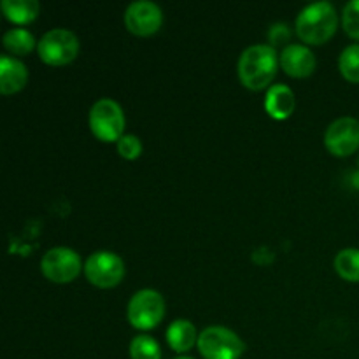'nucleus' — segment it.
Returning a JSON list of instances; mask_svg holds the SVG:
<instances>
[{
	"instance_id": "obj_20",
	"label": "nucleus",
	"mask_w": 359,
	"mask_h": 359,
	"mask_svg": "<svg viewBox=\"0 0 359 359\" xmlns=\"http://www.w3.org/2000/svg\"><path fill=\"white\" fill-rule=\"evenodd\" d=\"M342 25L347 35L359 41V0L346 4L342 13Z\"/></svg>"
},
{
	"instance_id": "obj_8",
	"label": "nucleus",
	"mask_w": 359,
	"mask_h": 359,
	"mask_svg": "<svg viewBox=\"0 0 359 359\" xmlns=\"http://www.w3.org/2000/svg\"><path fill=\"white\" fill-rule=\"evenodd\" d=\"M83 269L81 256L70 248H53L42 256L41 270L51 283H72Z\"/></svg>"
},
{
	"instance_id": "obj_11",
	"label": "nucleus",
	"mask_w": 359,
	"mask_h": 359,
	"mask_svg": "<svg viewBox=\"0 0 359 359\" xmlns=\"http://www.w3.org/2000/svg\"><path fill=\"white\" fill-rule=\"evenodd\" d=\"M280 67L291 77H309L316 70V56L307 46L290 44L280 53Z\"/></svg>"
},
{
	"instance_id": "obj_23",
	"label": "nucleus",
	"mask_w": 359,
	"mask_h": 359,
	"mask_svg": "<svg viewBox=\"0 0 359 359\" xmlns=\"http://www.w3.org/2000/svg\"><path fill=\"white\" fill-rule=\"evenodd\" d=\"M175 359H193V358H186V356H181V358H175Z\"/></svg>"
},
{
	"instance_id": "obj_1",
	"label": "nucleus",
	"mask_w": 359,
	"mask_h": 359,
	"mask_svg": "<svg viewBox=\"0 0 359 359\" xmlns=\"http://www.w3.org/2000/svg\"><path fill=\"white\" fill-rule=\"evenodd\" d=\"M280 58L276 48L269 44L249 46L238 58V77L252 91L265 90L277 74Z\"/></svg>"
},
{
	"instance_id": "obj_13",
	"label": "nucleus",
	"mask_w": 359,
	"mask_h": 359,
	"mask_svg": "<svg viewBox=\"0 0 359 359\" xmlns=\"http://www.w3.org/2000/svg\"><path fill=\"white\" fill-rule=\"evenodd\" d=\"M294 105V93L290 86L286 84H272L266 90L265 97V111L273 119H286L293 114Z\"/></svg>"
},
{
	"instance_id": "obj_18",
	"label": "nucleus",
	"mask_w": 359,
	"mask_h": 359,
	"mask_svg": "<svg viewBox=\"0 0 359 359\" xmlns=\"http://www.w3.org/2000/svg\"><path fill=\"white\" fill-rule=\"evenodd\" d=\"M132 359H161L160 344L151 335H137L130 342Z\"/></svg>"
},
{
	"instance_id": "obj_16",
	"label": "nucleus",
	"mask_w": 359,
	"mask_h": 359,
	"mask_svg": "<svg viewBox=\"0 0 359 359\" xmlns=\"http://www.w3.org/2000/svg\"><path fill=\"white\" fill-rule=\"evenodd\" d=\"M335 270L344 280L359 283V249H342V251L335 256Z\"/></svg>"
},
{
	"instance_id": "obj_9",
	"label": "nucleus",
	"mask_w": 359,
	"mask_h": 359,
	"mask_svg": "<svg viewBox=\"0 0 359 359\" xmlns=\"http://www.w3.org/2000/svg\"><path fill=\"white\" fill-rule=\"evenodd\" d=\"M325 146L335 156H349L359 147V119L339 118L326 128Z\"/></svg>"
},
{
	"instance_id": "obj_22",
	"label": "nucleus",
	"mask_w": 359,
	"mask_h": 359,
	"mask_svg": "<svg viewBox=\"0 0 359 359\" xmlns=\"http://www.w3.org/2000/svg\"><path fill=\"white\" fill-rule=\"evenodd\" d=\"M290 39V30H287V25L277 23L273 25L272 30H270V41L273 44H280V42H286Z\"/></svg>"
},
{
	"instance_id": "obj_7",
	"label": "nucleus",
	"mask_w": 359,
	"mask_h": 359,
	"mask_svg": "<svg viewBox=\"0 0 359 359\" xmlns=\"http://www.w3.org/2000/svg\"><path fill=\"white\" fill-rule=\"evenodd\" d=\"M84 276L93 286L109 290L118 286L125 277V263L116 252L97 251L84 263Z\"/></svg>"
},
{
	"instance_id": "obj_15",
	"label": "nucleus",
	"mask_w": 359,
	"mask_h": 359,
	"mask_svg": "<svg viewBox=\"0 0 359 359\" xmlns=\"http://www.w3.org/2000/svg\"><path fill=\"white\" fill-rule=\"evenodd\" d=\"M0 6L7 20L18 25L34 21L41 11V4L37 0H2Z\"/></svg>"
},
{
	"instance_id": "obj_12",
	"label": "nucleus",
	"mask_w": 359,
	"mask_h": 359,
	"mask_svg": "<svg viewBox=\"0 0 359 359\" xmlns=\"http://www.w3.org/2000/svg\"><path fill=\"white\" fill-rule=\"evenodd\" d=\"M28 81V70L21 60L9 55L0 56V91L4 95L23 90Z\"/></svg>"
},
{
	"instance_id": "obj_6",
	"label": "nucleus",
	"mask_w": 359,
	"mask_h": 359,
	"mask_svg": "<svg viewBox=\"0 0 359 359\" xmlns=\"http://www.w3.org/2000/svg\"><path fill=\"white\" fill-rule=\"evenodd\" d=\"M128 321L137 330H151L161 323L165 316V300L158 291L140 290L130 298L126 309Z\"/></svg>"
},
{
	"instance_id": "obj_17",
	"label": "nucleus",
	"mask_w": 359,
	"mask_h": 359,
	"mask_svg": "<svg viewBox=\"0 0 359 359\" xmlns=\"http://www.w3.org/2000/svg\"><path fill=\"white\" fill-rule=\"evenodd\" d=\"M2 42L7 51L18 56H23L27 53H30L35 48V44H37L34 35L28 30H25V28H11V30H7L4 34Z\"/></svg>"
},
{
	"instance_id": "obj_14",
	"label": "nucleus",
	"mask_w": 359,
	"mask_h": 359,
	"mask_svg": "<svg viewBox=\"0 0 359 359\" xmlns=\"http://www.w3.org/2000/svg\"><path fill=\"white\" fill-rule=\"evenodd\" d=\"M198 333L195 325L188 319H175L167 330V342L175 353H186L198 344Z\"/></svg>"
},
{
	"instance_id": "obj_3",
	"label": "nucleus",
	"mask_w": 359,
	"mask_h": 359,
	"mask_svg": "<svg viewBox=\"0 0 359 359\" xmlns=\"http://www.w3.org/2000/svg\"><path fill=\"white\" fill-rule=\"evenodd\" d=\"M90 128L102 142H118L125 135V112L112 98H100L90 111Z\"/></svg>"
},
{
	"instance_id": "obj_19",
	"label": "nucleus",
	"mask_w": 359,
	"mask_h": 359,
	"mask_svg": "<svg viewBox=\"0 0 359 359\" xmlns=\"http://www.w3.org/2000/svg\"><path fill=\"white\" fill-rule=\"evenodd\" d=\"M339 69L351 83H359V44H351L340 53Z\"/></svg>"
},
{
	"instance_id": "obj_21",
	"label": "nucleus",
	"mask_w": 359,
	"mask_h": 359,
	"mask_svg": "<svg viewBox=\"0 0 359 359\" xmlns=\"http://www.w3.org/2000/svg\"><path fill=\"white\" fill-rule=\"evenodd\" d=\"M118 153L121 154L125 160H135L142 154V142L133 133H125L121 139L118 140Z\"/></svg>"
},
{
	"instance_id": "obj_5",
	"label": "nucleus",
	"mask_w": 359,
	"mask_h": 359,
	"mask_svg": "<svg viewBox=\"0 0 359 359\" xmlns=\"http://www.w3.org/2000/svg\"><path fill=\"white\" fill-rule=\"evenodd\" d=\"M37 51L42 62L48 65H67L79 53V41L74 32L65 30V28H53L46 32L37 42Z\"/></svg>"
},
{
	"instance_id": "obj_4",
	"label": "nucleus",
	"mask_w": 359,
	"mask_h": 359,
	"mask_svg": "<svg viewBox=\"0 0 359 359\" xmlns=\"http://www.w3.org/2000/svg\"><path fill=\"white\" fill-rule=\"evenodd\" d=\"M198 351L205 359H241L245 344L224 326H209L198 337Z\"/></svg>"
},
{
	"instance_id": "obj_10",
	"label": "nucleus",
	"mask_w": 359,
	"mask_h": 359,
	"mask_svg": "<svg viewBox=\"0 0 359 359\" xmlns=\"http://www.w3.org/2000/svg\"><path fill=\"white\" fill-rule=\"evenodd\" d=\"M163 23V13L151 0H135L125 11V25L132 34L147 37L156 34Z\"/></svg>"
},
{
	"instance_id": "obj_2",
	"label": "nucleus",
	"mask_w": 359,
	"mask_h": 359,
	"mask_svg": "<svg viewBox=\"0 0 359 359\" xmlns=\"http://www.w3.org/2000/svg\"><path fill=\"white\" fill-rule=\"evenodd\" d=\"M337 27H339L337 9L332 2L326 0L304 7L294 23L298 37L307 44H325L333 37Z\"/></svg>"
}]
</instances>
